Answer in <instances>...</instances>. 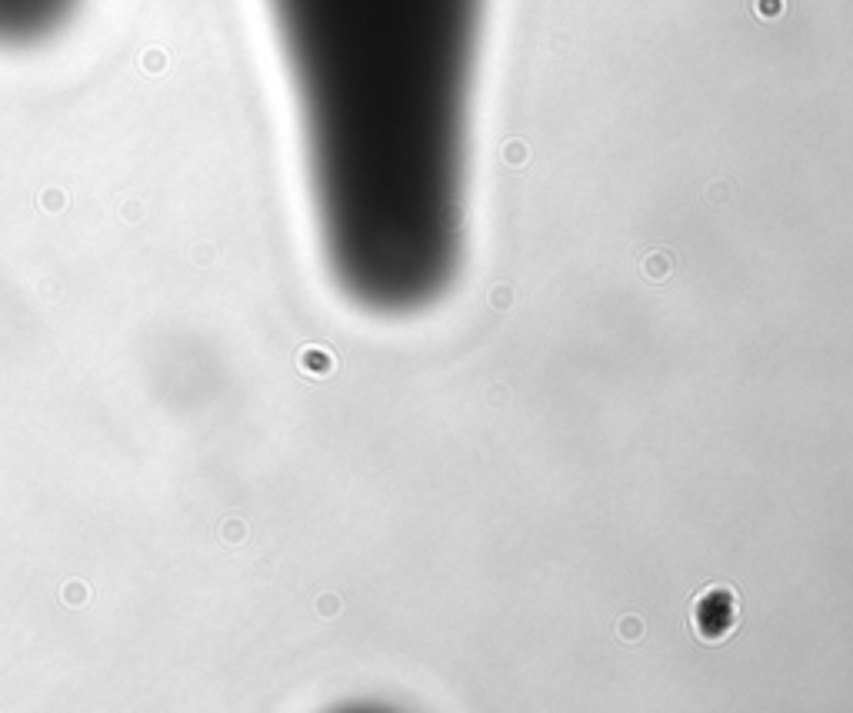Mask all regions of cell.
Wrapping results in <instances>:
<instances>
[{
    "mask_svg": "<svg viewBox=\"0 0 853 713\" xmlns=\"http://www.w3.org/2000/svg\"><path fill=\"white\" fill-rule=\"evenodd\" d=\"M333 281L370 314L443 297L463 247L483 0H267Z\"/></svg>",
    "mask_w": 853,
    "mask_h": 713,
    "instance_id": "obj_1",
    "label": "cell"
},
{
    "mask_svg": "<svg viewBox=\"0 0 853 713\" xmlns=\"http://www.w3.org/2000/svg\"><path fill=\"white\" fill-rule=\"evenodd\" d=\"M80 0H0V47L44 41L70 21Z\"/></svg>",
    "mask_w": 853,
    "mask_h": 713,
    "instance_id": "obj_2",
    "label": "cell"
}]
</instances>
